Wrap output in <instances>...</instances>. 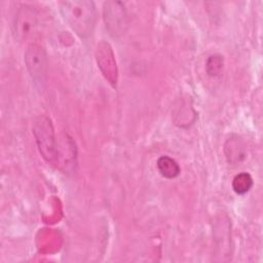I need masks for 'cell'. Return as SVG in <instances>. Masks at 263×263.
I'll use <instances>...</instances> for the list:
<instances>
[{
    "label": "cell",
    "instance_id": "5",
    "mask_svg": "<svg viewBox=\"0 0 263 263\" xmlns=\"http://www.w3.org/2000/svg\"><path fill=\"white\" fill-rule=\"evenodd\" d=\"M38 27V14L30 5H22L12 22V34L15 40L24 41L30 38Z\"/></svg>",
    "mask_w": 263,
    "mask_h": 263
},
{
    "label": "cell",
    "instance_id": "4",
    "mask_svg": "<svg viewBox=\"0 0 263 263\" xmlns=\"http://www.w3.org/2000/svg\"><path fill=\"white\" fill-rule=\"evenodd\" d=\"M26 68L36 84H41L45 81L47 75V55L44 48L36 43L28 46L25 52Z\"/></svg>",
    "mask_w": 263,
    "mask_h": 263
},
{
    "label": "cell",
    "instance_id": "3",
    "mask_svg": "<svg viewBox=\"0 0 263 263\" xmlns=\"http://www.w3.org/2000/svg\"><path fill=\"white\" fill-rule=\"evenodd\" d=\"M103 15L106 28L113 37H120L126 32L128 27V15L122 2H105Z\"/></svg>",
    "mask_w": 263,
    "mask_h": 263
},
{
    "label": "cell",
    "instance_id": "2",
    "mask_svg": "<svg viewBox=\"0 0 263 263\" xmlns=\"http://www.w3.org/2000/svg\"><path fill=\"white\" fill-rule=\"evenodd\" d=\"M33 135L41 156L50 164H58L59 149L51 120L46 115H40L33 123Z\"/></svg>",
    "mask_w": 263,
    "mask_h": 263
},
{
    "label": "cell",
    "instance_id": "8",
    "mask_svg": "<svg viewBox=\"0 0 263 263\" xmlns=\"http://www.w3.org/2000/svg\"><path fill=\"white\" fill-rule=\"evenodd\" d=\"M253 187V178L249 173L242 172L236 175L232 181V189L236 194L242 195Z\"/></svg>",
    "mask_w": 263,
    "mask_h": 263
},
{
    "label": "cell",
    "instance_id": "7",
    "mask_svg": "<svg viewBox=\"0 0 263 263\" xmlns=\"http://www.w3.org/2000/svg\"><path fill=\"white\" fill-rule=\"evenodd\" d=\"M157 170L160 175L166 179H174L180 174V166L177 161L170 156L163 155L157 159Z\"/></svg>",
    "mask_w": 263,
    "mask_h": 263
},
{
    "label": "cell",
    "instance_id": "1",
    "mask_svg": "<svg viewBox=\"0 0 263 263\" xmlns=\"http://www.w3.org/2000/svg\"><path fill=\"white\" fill-rule=\"evenodd\" d=\"M60 11L66 23L79 37L87 38L92 34L97 22V9L92 1H63L60 3Z\"/></svg>",
    "mask_w": 263,
    "mask_h": 263
},
{
    "label": "cell",
    "instance_id": "9",
    "mask_svg": "<svg viewBox=\"0 0 263 263\" xmlns=\"http://www.w3.org/2000/svg\"><path fill=\"white\" fill-rule=\"evenodd\" d=\"M223 57L220 54H212L208 58L205 64V71L211 77H218L223 70Z\"/></svg>",
    "mask_w": 263,
    "mask_h": 263
},
{
    "label": "cell",
    "instance_id": "6",
    "mask_svg": "<svg viewBox=\"0 0 263 263\" xmlns=\"http://www.w3.org/2000/svg\"><path fill=\"white\" fill-rule=\"evenodd\" d=\"M96 57L103 75L109 81V83L115 87L117 82V67L113 50L109 43L105 41L100 42L97 47Z\"/></svg>",
    "mask_w": 263,
    "mask_h": 263
},
{
    "label": "cell",
    "instance_id": "10",
    "mask_svg": "<svg viewBox=\"0 0 263 263\" xmlns=\"http://www.w3.org/2000/svg\"><path fill=\"white\" fill-rule=\"evenodd\" d=\"M229 144V147H225V150H229V153H226L227 158L229 162H234V161H239L238 157L243 158L245 157V152H243V147L241 146V143L238 141V139H231L227 142Z\"/></svg>",
    "mask_w": 263,
    "mask_h": 263
}]
</instances>
